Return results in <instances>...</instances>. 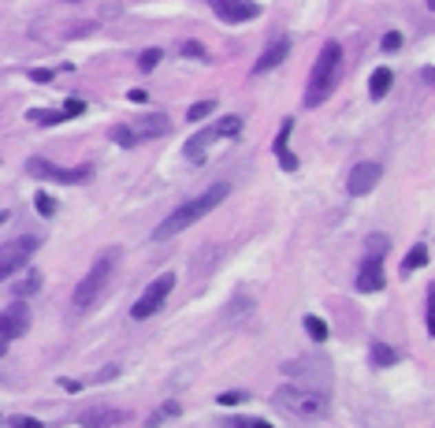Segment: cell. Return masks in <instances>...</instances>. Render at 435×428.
<instances>
[{"label": "cell", "mask_w": 435, "mask_h": 428, "mask_svg": "<svg viewBox=\"0 0 435 428\" xmlns=\"http://www.w3.org/2000/svg\"><path fill=\"white\" fill-rule=\"evenodd\" d=\"M227 194H231V186H227V183H216V186H209L201 197H193V202L179 205V208H175V213L168 216V220L153 227V242H164V239H175V235H182L190 224H198L201 216H209Z\"/></svg>", "instance_id": "cell-1"}, {"label": "cell", "mask_w": 435, "mask_h": 428, "mask_svg": "<svg viewBox=\"0 0 435 428\" xmlns=\"http://www.w3.org/2000/svg\"><path fill=\"white\" fill-rule=\"evenodd\" d=\"M275 406L301 421H323L331 414V395L312 384H283L275 391Z\"/></svg>", "instance_id": "cell-2"}, {"label": "cell", "mask_w": 435, "mask_h": 428, "mask_svg": "<svg viewBox=\"0 0 435 428\" xmlns=\"http://www.w3.org/2000/svg\"><path fill=\"white\" fill-rule=\"evenodd\" d=\"M339 71H342V45L339 41H323L312 75L305 82V108H320L331 97V89L339 86Z\"/></svg>", "instance_id": "cell-3"}, {"label": "cell", "mask_w": 435, "mask_h": 428, "mask_svg": "<svg viewBox=\"0 0 435 428\" xmlns=\"http://www.w3.org/2000/svg\"><path fill=\"white\" fill-rule=\"evenodd\" d=\"M242 116L238 112H231V116H220V120H212L209 127H201L198 134H193V138L182 145V157H187V164H193V168H198V164H205V157H209V149L216 142H224V138H238V134H242Z\"/></svg>", "instance_id": "cell-4"}, {"label": "cell", "mask_w": 435, "mask_h": 428, "mask_svg": "<svg viewBox=\"0 0 435 428\" xmlns=\"http://www.w3.org/2000/svg\"><path fill=\"white\" fill-rule=\"evenodd\" d=\"M116 265H119V250L112 246V250L100 253V257L94 261V268L82 276V283L75 287V295H71V306H75L78 313H82V309H89L100 295H105V287H108V279H112Z\"/></svg>", "instance_id": "cell-5"}, {"label": "cell", "mask_w": 435, "mask_h": 428, "mask_svg": "<svg viewBox=\"0 0 435 428\" xmlns=\"http://www.w3.org/2000/svg\"><path fill=\"white\" fill-rule=\"evenodd\" d=\"M171 290H175V272H160V276L142 290V298L131 306V317H134V321H149L153 313H160V309H164V302H168Z\"/></svg>", "instance_id": "cell-6"}, {"label": "cell", "mask_w": 435, "mask_h": 428, "mask_svg": "<svg viewBox=\"0 0 435 428\" xmlns=\"http://www.w3.org/2000/svg\"><path fill=\"white\" fill-rule=\"evenodd\" d=\"M26 171L34 179H52V183H67V186H78V183H89L94 179V164H78V168H56L45 157H30L26 160Z\"/></svg>", "instance_id": "cell-7"}, {"label": "cell", "mask_w": 435, "mask_h": 428, "mask_svg": "<svg viewBox=\"0 0 435 428\" xmlns=\"http://www.w3.org/2000/svg\"><path fill=\"white\" fill-rule=\"evenodd\" d=\"M41 239H34V235H23V239H12L0 246V283H4L8 276H15L19 268L30 265V257L38 253Z\"/></svg>", "instance_id": "cell-8"}, {"label": "cell", "mask_w": 435, "mask_h": 428, "mask_svg": "<svg viewBox=\"0 0 435 428\" xmlns=\"http://www.w3.org/2000/svg\"><path fill=\"white\" fill-rule=\"evenodd\" d=\"M26 328H30V306H26V298H15L12 306H4V313H0V339H19L26 335Z\"/></svg>", "instance_id": "cell-9"}, {"label": "cell", "mask_w": 435, "mask_h": 428, "mask_svg": "<svg viewBox=\"0 0 435 428\" xmlns=\"http://www.w3.org/2000/svg\"><path fill=\"white\" fill-rule=\"evenodd\" d=\"M379 175H383V168H379L376 160H361L350 168V179H346V190L354 197H365V194H372L376 183H379Z\"/></svg>", "instance_id": "cell-10"}, {"label": "cell", "mask_w": 435, "mask_h": 428, "mask_svg": "<svg viewBox=\"0 0 435 428\" xmlns=\"http://www.w3.org/2000/svg\"><path fill=\"white\" fill-rule=\"evenodd\" d=\"M383 283H387L383 257L365 253V257H361V268H357V290L361 295H376V290H383Z\"/></svg>", "instance_id": "cell-11"}, {"label": "cell", "mask_w": 435, "mask_h": 428, "mask_svg": "<svg viewBox=\"0 0 435 428\" xmlns=\"http://www.w3.org/2000/svg\"><path fill=\"white\" fill-rule=\"evenodd\" d=\"M209 8L224 23H249V19L261 15V8H257L253 0H209Z\"/></svg>", "instance_id": "cell-12"}, {"label": "cell", "mask_w": 435, "mask_h": 428, "mask_svg": "<svg viewBox=\"0 0 435 428\" xmlns=\"http://www.w3.org/2000/svg\"><path fill=\"white\" fill-rule=\"evenodd\" d=\"M123 421H127V409H112V406H97V409L78 414L82 428H112V425H123Z\"/></svg>", "instance_id": "cell-13"}, {"label": "cell", "mask_w": 435, "mask_h": 428, "mask_svg": "<svg viewBox=\"0 0 435 428\" xmlns=\"http://www.w3.org/2000/svg\"><path fill=\"white\" fill-rule=\"evenodd\" d=\"M290 131H294V120H283L279 134H275V142H272V153H275L283 171H298V157L290 153Z\"/></svg>", "instance_id": "cell-14"}, {"label": "cell", "mask_w": 435, "mask_h": 428, "mask_svg": "<svg viewBox=\"0 0 435 428\" xmlns=\"http://www.w3.org/2000/svg\"><path fill=\"white\" fill-rule=\"evenodd\" d=\"M286 56H290V38H275V41L261 52V60L253 63V75H264V71L279 67V63H283Z\"/></svg>", "instance_id": "cell-15"}, {"label": "cell", "mask_w": 435, "mask_h": 428, "mask_svg": "<svg viewBox=\"0 0 435 428\" xmlns=\"http://www.w3.org/2000/svg\"><path fill=\"white\" fill-rule=\"evenodd\" d=\"M131 131H134V138L138 142H149V138H164V134L171 131V120L168 116H145V120H138V123H131Z\"/></svg>", "instance_id": "cell-16"}, {"label": "cell", "mask_w": 435, "mask_h": 428, "mask_svg": "<svg viewBox=\"0 0 435 428\" xmlns=\"http://www.w3.org/2000/svg\"><path fill=\"white\" fill-rule=\"evenodd\" d=\"M391 86H394L391 67H376L372 78H368V94H372V101H383V97L391 94Z\"/></svg>", "instance_id": "cell-17"}, {"label": "cell", "mask_w": 435, "mask_h": 428, "mask_svg": "<svg viewBox=\"0 0 435 428\" xmlns=\"http://www.w3.org/2000/svg\"><path fill=\"white\" fill-rule=\"evenodd\" d=\"M428 265V246L424 242H416L410 253H405V261H402V276H413L416 268H424Z\"/></svg>", "instance_id": "cell-18"}, {"label": "cell", "mask_w": 435, "mask_h": 428, "mask_svg": "<svg viewBox=\"0 0 435 428\" xmlns=\"http://www.w3.org/2000/svg\"><path fill=\"white\" fill-rule=\"evenodd\" d=\"M179 414H182V406L171 398V403H164L160 409H153V414L145 417V428H160L164 421H171V417H179Z\"/></svg>", "instance_id": "cell-19"}, {"label": "cell", "mask_w": 435, "mask_h": 428, "mask_svg": "<svg viewBox=\"0 0 435 428\" xmlns=\"http://www.w3.org/2000/svg\"><path fill=\"white\" fill-rule=\"evenodd\" d=\"M372 365H376V369H391V365H398V350L387 347V343H372Z\"/></svg>", "instance_id": "cell-20"}, {"label": "cell", "mask_w": 435, "mask_h": 428, "mask_svg": "<svg viewBox=\"0 0 435 428\" xmlns=\"http://www.w3.org/2000/svg\"><path fill=\"white\" fill-rule=\"evenodd\" d=\"M305 332H309V339H312V343H328L331 328H328V321H323V317L309 313V317H305Z\"/></svg>", "instance_id": "cell-21"}, {"label": "cell", "mask_w": 435, "mask_h": 428, "mask_svg": "<svg viewBox=\"0 0 435 428\" xmlns=\"http://www.w3.org/2000/svg\"><path fill=\"white\" fill-rule=\"evenodd\" d=\"M41 290V272H26V276L19 279V283H15V298H26V295H38Z\"/></svg>", "instance_id": "cell-22"}, {"label": "cell", "mask_w": 435, "mask_h": 428, "mask_svg": "<svg viewBox=\"0 0 435 428\" xmlns=\"http://www.w3.org/2000/svg\"><path fill=\"white\" fill-rule=\"evenodd\" d=\"M108 138H112L116 145H123V149H134V145H138L134 131H131V123H116L112 131H108Z\"/></svg>", "instance_id": "cell-23"}, {"label": "cell", "mask_w": 435, "mask_h": 428, "mask_svg": "<svg viewBox=\"0 0 435 428\" xmlns=\"http://www.w3.org/2000/svg\"><path fill=\"white\" fill-rule=\"evenodd\" d=\"M26 120L38 123V127H56V123H63V112H45V108H30V112H26Z\"/></svg>", "instance_id": "cell-24"}, {"label": "cell", "mask_w": 435, "mask_h": 428, "mask_svg": "<svg viewBox=\"0 0 435 428\" xmlns=\"http://www.w3.org/2000/svg\"><path fill=\"white\" fill-rule=\"evenodd\" d=\"M212 112H216V97H209V101H198V105H190L187 120H190V123H201V120H209Z\"/></svg>", "instance_id": "cell-25"}, {"label": "cell", "mask_w": 435, "mask_h": 428, "mask_svg": "<svg viewBox=\"0 0 435 428\" xmlns=\"http://www.w3.org/2000/svg\"><path fill=\"white\" fill-rule=\"evenodd\" d=\"M160 60H164V52H160V49H145L142 56H138V67H142V71H153Z\"/></svg>", "instance_id": "cell-26"}, {"label": "cell", "mask_w": 435, "mask_h": 428, "mask_svg": "<svg viewBox=\"0 0 435 428\" xmlns=\"http://www.w3.org/2000/svg\"><path fill=\"white\" fill-rule=\"evenodd\" d=\"M179 52H182V56H193V60H209V52H205V45H201V41H182Z\"/></svg>", "instance_id": "cell-27"}, {"label": "cell", "mask_w": 435, "mask_h": 428, "mask_svg": "<svg viewBox=\"0 0 435 428\" xmlns=\"http://www.w3.org/2000/svg\"><path fill=\"white\" fill-rule=\"evenodd\" d=\"M227 428H272V421H253V417H227Z\"/></svg>", "instance_id": "cell-28"}, {"label": "cell", "mask_w": 435, "mask_h": 428, "mask_svg": "<svg viewBox=\"0 0 435 428\" xmlns=\"http://www.w3.org/2000/svg\"><path fill=\"white\" fill-rule=\"evenodd\" d=\"M34 202H38V213L45 216V220L56 213V202H52V194H45V190H38V197H34Z\"/></svg>", "instance_id": "cell-29"}, {"label": "cell", "mask_w": 435, "mask_h": 428, "mask_svg": "<svg viewBox=\"0 0 435 428\" xmlns=\"http://www.w3.org/2000/svg\"><path fill=\"white\" fill-rule=\"evenodd\" d=\"M387 246H391V239L387 235H368V253H376V257H383Z\"/></svg>", "instance_id": "cell-30"}, {"label": "cell", "mask_w": 435, "mask_h": 428, "mask_svg": "<svg viewBox=\"0 0 435 428\" xmlns=\"http://www.w3.org/2000/svg\"><path fill=\"white\" fill-rule=\"evenodd\" d=\"M249 398V391H224V395H220V406H242Z\"/></svg>", "instance_id": "cell-31"}, {"label": "cell", "mask_w": 435, "mask_h": 428, "mask_svg": "<svg viewBox=\"0 0 435 428\" xmlns=\"http://www.w3.org/2000/svg\"><path fill=\"white\" fill-rule=\"evenodd\" d=\"M8 428H41V421H34V417H8Z\"/></svg>", "instance_id": "cell-32"}, {"label": "cell", "mask_w": 435, "mask_h": 428, "mask_svg": "<svg viewBox=\"0 0 435 428\" xmlns=\"http://www.w3.org/2000/svg\"><path fill=\"white\" fill-rule=\"evenodd\" d=\"M383 52H394V49H402V34H383Z\"/></svg>", "instance_id": "cell-33"}, {"label": "cell", "mask_w": 435, "mask_h": 428, "mask_svg": "<svg viewBox=\"0 0 435 428\" xmlns=\"http://www.w3.org/2000/svg\"><path fill=\"white\" fill-rule=\"evenodd\" d=\"M60 112H63V120H71V116H82V112H86V105H82V101H67V105L60 108Z\"/></svg>", "instance_id": "cell-34"}, {"label": "cell", "mask_w": 435, "mask_h": 428, "mask_svg": "<svg viewBox=\"0 0 435 428\" xmlns=\"http://www.w3.org/2000/svg\"><path fill=\"white\" fill-rule=\"evenodd\" d=\"M116 372H119V365H105V369H100L97 376H94V384H105V380H112Z\"/></svg>", "instance_id": "cell-35"}, {"label": "cell", "mask_w": 435, "mask_h": 428, "mask_svg": "<svg viewBox=\"0 0 435 428\" xmlns=\"http://www.w3.org/2000/svg\"><path fill=\"white\" fill-rule=\"evenodd\" d=\"M60 387L67 391V395H78V391L86 387V384H78V380H60Z\"/></svg>", "instance_id": "cell-36"}, {"label": "cell", "mask_w": 435, "mask_h": 428, "mask_svg": "<svg viewBox=\"0 0 435 428\" xmlns=\"http://www.w3.org/2000/svg\"><path fill=\"white\" fill-rule=\"evenodd\" d=\"M30 78H34V82H49L52 71H49V67H38V71H30Z\"/></svg>", "instance_id": "cell-37"}, {"label": "cell", "mask_w": 435, "mask_h": 428, "mask_svg": "<svg viewBox=\"0 0 435 428\" xmlns=\"http://www.w3.org/2000/svg\"><path fill=\"white\" fill-rule=\"evenodd\" d=\"M131 101L134 105H145V101H149V94H145V89H131Z\"/></svg>", "instance_id": "cell-38"}, {"label": "cell", "mask_w": 435, "mask_h": 428, "mask_svg": "<svg viewBox=\"0 0 435 428\" xmlns=\"http://www.w3.org/2000/svg\"><path fill=\"white\" fill-rule=\"evenodd\" d=\"M4 354H8V339H0V358H4Z\"/></svg>", "instance_id": "cell-39"}, {"label": "cell", "mask_w": 435, "mask_h": 428, "mask_svg": "<svg viewBox=\"0 0 435 428\" xmlns=\"http://www.w3.org/2000/svg\"><path fill=\"white\" fill-rule=\"evenodd\" d=\"M0 224H8V213H0Z\"/></svg>", "instance_id": "cell-40"}, {"label": "cell", "mask_w": 435, "mask_h": 428, "mask_svg": "<svg viewBox=\"0 0 435 428\" xmlns=\"http://www.w3.org/2000/svg\"><path fill=\"white\" fill-rule=\"evenodd\" d=\"M0 425H4V417H0Z\"/></svg>", "instance_id": "cell-41"}]
</instances>
